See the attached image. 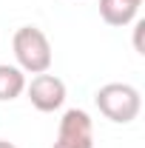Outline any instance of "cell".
Listing matches in <instances>:
<instances>
[{
  "instance_id": "4",
  "label": "cell",
  "mask_w": 145,
  "mask_h": 148,
  "mask_svg": "<svg viewBox=\"0 0 145 148\" xmlns=\"http://www.w3.org/2000/svg\"><path fill=\"white\" fill-rule=\"evenodd\" d=\"M26 94L31 100V106L43 114H51L66 103V83L57 77V74H34L31 83H26Z\"/></svg>"
},
{
  "instance_id": "2",
  "label": "cell",
  "mask_w": 145,
  "mask_h": 148,
  "mask_svg": "<svg viewBox=\"0 0 145 148\" xmlns=\"http://www.w3.org/2000/svg\"><path fill=\"white\" fill-rule=\"evenodd\" d=\"M94 103L103 117H108L111 123H134L137 114L142 108V97L134 86L128 83H105L103 88H97Z\"/></svg>"
},
{
  "instance_id": "5",
  "label": "cell",
  "mask_w": 145,
  "mask_h": 148,
  "mask_svg": "<svg viewBox=\"0 0 145 148\" xmlns=\"http://www.w3.org/2000/svg\"><path fill=\"white\" fill-rule=\"evenodd\" d=\"M140 3L134 0H100V17L108 26H128L137 20Z\"/></svg>"
},
{
  "instance_id": "8",
  "label": "cell",
  "mask_w": 145,
  "mask_h": 148,
  "mask_svg": "<svg viewBox=\"0 0 145 148\" xmlns=\"http://www.w3.org/2000/svg\"><path fill=\"white\" fill-rule=\"evenodd\" d=\"M0 148H17L14 143H9V140H0Z\"/></svg>"
},
{
  "instance_id": "9",
  "label": "cell",
  "mask_w": 145,
  "mask_h": 148,
  "mask_svg": "<svg viewBox=\"0 0 145 148\" xmlns=\"http://www.w3.org/2000/svg\"><path fill=\"white\" fill-rule=\"evenodd\" d=\"M134 3H140V6H142V0H134Z\"/></svg>"
},
{
  "instance_id": "7",
  "label": "cell",
  "mask_w": 145,
  "mask_h": 148,
  "mask_svg": "<svg viewBox=\"0 0 145 148\" xmlns=\"http://www.w3.org/2000/svg\"><path fill=\"white\" fill-rule=\"evenodd\" d=\"M142 29H145V20H137V26H134V49H137L140 54H145V49H142Z\"/></svg>"
},
{
  "instance_id": "1",
  "label": "cell",
  "mask_w": 145,
  "mask_h": 148,
  "mask_svg": "<svg viewBox=\"0 0 145 148\" xmlns=\"http://www.w3.org/2000/svg\"><path fill=\"white\" fill-rule=\"evenodd\" d=\"M12 51L23 74H43L51 69V43L37 26H20L12 37Z\"/></svg>"
},
{
  "instance_id": "3",
  "label": "cell",
  "mask_w": 145,
  "mask_h": 148,
  "mask_svg": "<svg viewBox=\"0 0 145 148\" xmlns=\"http://www.w3.org/2000/svg\"><path fill=\"white\" fill-rule=\"evenodd\" d=\"M51 148H94V123L83 108H68L60 120Z\"/></svg>"
},
{
  "instance_id": "6",
  "label": "cell",
  "mask_w": 145,
  "mask_h": 148,
  "mask_svg": "<svg viewBox=\"0 0 145 148\" xmlns=\"http://www.w3.org/2000/svg\"><path fill=\"white\" fill-rule=\"evenodd\" d=\"M23 91H26V74L20 71L17 66L0 63V103L17 100Z\"/></svg>"
}]
</instances>
